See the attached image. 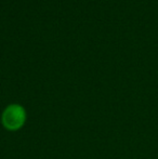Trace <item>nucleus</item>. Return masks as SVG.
I'll return each mask as SVG.
<instances>
[{
    "mask_svg": "<svg viewBox=\"0 0 158 159\" xmlns=\"http://www.w3.org/2000/svg\"><path fill=\"white\" fill-rule=\"evenodd\" d=\"M1 125L7 131L16 132L25 126L27 121V111L23 105L11 103L7 105L0 116Z\"/></svg>",
    "mask_w": 158,
    "mask_h": 159,
    "instance_id": "obj_1",
    "label": "nucleus"
}]
</instances>
